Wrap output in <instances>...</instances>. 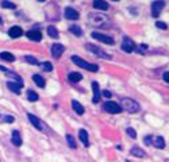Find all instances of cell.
I'll return each mask as SVG.
<instances>
[{
	"instance_id": "40",
	"label": "cell",
	"mask_w": 169,
	"mask_h": 162,
	"mask_svg": "<svg viewBox=\"0 0 169 162\" xmlns=\"http://www.w3.org/2000/svg\"><path fill=\"white\" fill-rule=\"evenodd\" d=\"M0 118H2V115H0Z\"/></svg>"
},
{
	"instance_id": "25",
	"label": "cell",
	"mask_w": 169,
	"mask_h": 162,
	"mask_svg": "<svg viewBox=\"0 0 169 162\" xmlns=\"http://www.w3.org/2000/svg\"><path fill=\"white\" fill-rule=\"evenodd\" d=\"M69 31L72 33L73 35H76V37H81V35H83V30H81L79 26H74V25L70 26L69 27Z\"/></svg>"
},
{
	"instance_id": "8",
	"label": "cell",
	"mask_w": 169,
	"mask_h": 162,
	"mask_svg": "<svg viewBox=\"0 0 169 162\" xmlns=\"http://www.w3.org/2000/svg\"><path fill=\"white\" fill-rule=\"evenodd\" d=\"M122 49H123V52H126V53H133L135 50V45H134V42L130 38L124 37L123 42H122Z\"/></svg>"
},
{
	"instance_id": "17",
	"label": "cell",
	"mask_w": 169,
	"mask_h": 162,
	"mask_svg": "<svg viewBox=\"0 0 169 162\" xmlns=\"http://www.w3.org/2000/svg\"><path fill=\"white\" fill-rule=\"evenodd\" d=\"M7 88H8L11 92H14L15 94H19L20 93V87L18 83H15V81H7Z\"/></svg>"
},
{
	"instance_id": "10",
	"label": "cell",
	"mask_w": 169,
	"mask_h": 162,
	"mask_svg": "<svg viewBox=\"0 0 169 162\" xmlns=\"http://www.w3.org/2000/svg\"><path fill=\"white\" fill-rule=\"evenodd\" d=\"M64 50H65V47H64L61 43H54L52 46V56L54 57L56 60H58L61 56H62Z\"/></svg>"
},
{
	"instance_id": "24",
	"label": "cell",
	"mask_w": 169,
	"mask_h": 162,
	"mask_svg": "<svg viewBox=\"0 0 169 162\" xmlns=\"http://www.w3.org/2000/svg\"><path fill=\"white\" fill-rule=\"evenodd\" d=\"M33 81H34V83H35L39 88H43V87H45V80H43L42 77L39 76V74H34V76H33Z\"/></svg>"
},
{
	"instance_id": "12",
	"label": "cell",
	"mask_w": 169,
	"mask_h": 162,
	"mask_svg": "<svg viewBox=\"0 0 169 162\" xmlns=\"http://www.w3.org/2000/svg\"><path fill=\"white\" fill-rule=\"evenodd\" d=\"M22 34H23V30H22V27H19V26H12L11 29L8 30V35L11 37V38H19Z\"/></svg>"
},
{
	"instance_id": "4",
	"label": "cell",
	"mask_w": 169,
	"mask_h": 162,
	"mask_svg": "<svg viewBox=\"0 0 169 162\" xmlns=\"http://www.w3.org/2000/svg\"><path fill=\"white\" fill-rule=\"evenodd\" d=\"M85 49L88 50V52H91L92 54H95V56L100 57V58L111 60V56H110V54H107L106 52H103V50H101L100 47L95 46V45H92V43H87V45H85Z\"/></svg>"
},
{
	"instance_id": "37",
	"label": "cell",
	"mask_w": 169,
	"mask_h": 162,
	"mask_svg": "<svg viewBox=\"0 0 169 162\" xmlns=\"http://www.w3.org/2000/svg\"><path fill=\"white\" fill-rule=\"evenodd\" d=\"M164 80L169 84V72H165V73H164Z\"/></svg>"
},
{
	"instance_id": "1",
	"label": "cell",
	"mask_w": 169,
	"mask_h": 162,
	"mask_svg": "<svg viewBox=\"0 0 169 162\" xmlns=\"http://www.w3.org/2000/svg\"><path fill=\"white\" fill-rule=\"evenodd\" d=\"M120 108L124 111H127V112H130V114H135L141 110L140 104H138L135 100L130 99V97H123V99L120 100Z\"/></svg>"
},
{
	"instance_id": "19",
	"label": "cell",
	"mask_w": 169,
	"mask_h": 162,
	"mask_svg": "<svg viewBox=\"0 0 169 162\" xmlns=\"http://www.w3.org/2000/svg\"><path fill=\"white\" fill-rule=\"evenodd\" d=\"M0 60H4L7 62H14L15 61V56L8 52H2L0 53Z\"/></svg>"
},
{
	"instance_id": "22",
	"label": "cell",
	"mask_w": 169,
	"mask_h": 162,
	"mask_svg": "<svg viewBox=\"0 0 169 162\" xmlns=\"http://www.w3.org/2000/svg\"><path fill=\"white\" fill-rule=\"evenodd\" d=\"M151 142H153L154 146L157 148H164L165 147V141L162 139V137H154Z\"/></svg>"
},
{
	"instance_id": "30",
	"label": "cell",
	"mask_w": 169,
	"mask_h": 162,
	"mask_svg": "<svg viewBox=\"0 0 169 162\" xmlns=\"http://www.w3.org/2000/svg\"><path fill=\"white\" fill-rule=\"evenodd\" d=\"M2 7H4V8H11V10H15L16 8V6H15V3H11V2H2Z\"/></svg>"
},
{
	"instance_id": "27",
	"label": "cell",
	"mask_w": 169,
	"mask_h": 162,
	"mask_svg": "<svg viewBox=\"0 0 169 162\" xmlns=\"http://www.w3.org/2000/svg\"><path fill=\"white\" fill-rule=\"evenodd\" d=\"M66 141H68V143H69V147H70V148H76V147H77V145H76V141H74L73 135L68 134V135H66Z\"/></svg>"
},
{
	"instance_id": "18",
	"label": "cell",
	"mask_w": 169,
	"mask_h": 162,
	"mask_svg": "<svg viewBox=\"0 0 169 162\" xmlns=\"http://www.w3.org/2000/svg\"><path fill=\"white\" fill-rule=\"evenodd\" d=\"M93 7L96 10H101V11H106L108 10V3L107 2H103V0H96V2H93Z\"/></svg>"
},
{
	"instance_id": "34",
	"label": "cell",
	"mask_w": 169,
	"mask_h": 162,
	"mask_svg": "<svg viewBox=\"0 0 169 162\" xmlns=\"http://www.w3.org/2000/svg\"><path fill=\"white\" fill-rule=\"evenodd\" d=\"M4 120L7 122V123H12V122L15 120V119H14V116H10V115H6V116H4Z\"/></svg>"
},
{
	"instance_id": "11",
	"label": "cell",
	"mask_w": 169,
	"mask_h": 162,
	"mask_svg": "<svg viewBox=\"0 0 169 162\" xmlns=\"http://www.w3.org/2000/svg\"><path fill=\"white\" fill-rule=\"evenodd\" d=\"M27 38L34 40V42H39L41 39H42V34L39 31H37V30H30V31H27Z\"/></svg>"
},
{
	"instance_id": "7",
	"label": "cell",
	"mask_w": 169,
	"mask_h": 162,
	"mask_svg": "<svg viewBox=\"0 0 169 162\" xmlns=\"http://www.w3.org/2000/svg\"><path fill=\"white\" fill-rule=\"evenodd\" d=\"M104 110L108 111L110 114H119L122 111V108L115 101H107V103H104Z\"/></svg>"
},
{
	"instance_id": "14",
	"label": "cell",
	"mask_w": 169,
	"mask_h": 162,
	"mask_svg": "<svg viewBox=\"0 0 169 162\" xmlns=\"http://www.w3.org/2000/svg\"><path fill=\"white\" fill-rule=\"evenodd\" d=\"M27 118H29V120L31 122V124L37 128V130H42V128H43L42 123H41V120H39L37 116H34L33 114H27Z\"/></svg>"
},
{
	"instance_id": "5",
	"label": "cell",
	"mask_w": 169,
	"mask_h": 162,
	"mask_svg": "<svg viewBox=\"0 0 169 162\" xmlns=\"http://www.w3.org/2000/svg\"><path fill=\"white\" fill-rule=\"evenodd\" d=\"M92 38L95 39H97L99 42H103V43H106V45H114V39L111 38V37H108V35H104V34H101V33H97V31H93L92 33Z\"/></svg>"
},
{
	"instance_id": "9",
	"label": "cell",
	"mask_w": 169,
	"mask_h": 162,
	"mask_svg": "<svg viewBox=\"0 0 169 162\" xmlns=\"http://www.w3.org/2000/svg\"><path fill=\"white\" fill-rule=\"evenodd\" d=\"M64 15H65L66 19H70V20H77L80 18L79 12H77L74 8H72V7H66L65 11H64Z\"/></svg>"
},
{
	"instance_id": "21",
	"label": "cell",
	"mask_w": 169,
	"mask_h": 162,
	"mask_svg": "<svg viewBox=\"0 0 169 162\" xmlns=\"http://www.w3.org/2000/svg\"><path fill=\"white\" fill-rule=\"evenodd\" d=\"M79 138H80V141L85 145V146L89 145V141H88V133L84 130V128H81V130L79 131Z\"/></svg>"
},
{
	"instance_id": "20",
	"label": "cell",
	"mask_w": 169,
	"mask_h": 162,
	"mask_svg": "<svg viewBox=\"0 0 169 162\" xmlns=\"http://www.w3.org/2000/svg\"><path fill=\"white\" fill-rule=\"evenodd\" d=\"M72 108H73L74 111H76L77 115H83V114H84V107L81 106V104H80L77 100H72Z\"/></svg>"
},
{
	"instance_id": "39",
	"label": "cell",
	"mask_w": 169,
	"mask_h": 162,
	"mask_svg": "<svg viewBox=\"0 0 169 162\" xmlns=\"http://www.w3.org/2000/svg\"><path fill=\"white\" fill-rule=\"evenodd\" d=\"M126 162H131V161H130V160H127V161H126Z\"/></svg>"
},
{
	"instance_id": "33",
	"label": "cell",
	"mask_w": 169,
	"mask_h": 162,
	"mask_svg": "<svg viewBox=\"0 0 169 162\" xmlns=\"http://www.w3.org/2000/svg\"><path fill=\"white\" fill-rule=\"evenodd\" d=\"M155 26H157L158 29H161V30H167L168 29V25H167V23H164V22H157V23H155Z\"/></svg>"
},
{
	"instance_id": "23",
	"label": "cell",
	"mask_w": 169,
	"mask_h": 162,
	"mask_svg": "<svg viewBox=\"0 0 169 162\" xmlns=\"http://www.w3.org/2000/svg\"><path fill=\"white\" fill-rule=\"evenodd\" d=\"M68 79H69L70 83H79V81L83 80V76H81L80 73H76V72H73V73H69V76H68Z\"/></svg>"
},
{
	"instance_id": "6",
	"label": "cell",
	"mask_w": 169,
	"mask_h": 162,
	"mask_svg": "<svg viewBox=\"0 0 169 162\" xmlns=\"http://www.w3.org/2000/svg\"><path fill=\"white\" fill-rule=\"evenodd\" d=\"M164 6H165V3L160 2V0L151 2V16H153V18H157V16L160 15V12L162 11V8H164Z\"/></svg>"
},
{
	"instance_id": "16",
	"label": "cell",
	"mask_w": 169,
	"mask_h": 162,
	"mask_svg": "<svg viewBox=\"0 0 169 162\" xmlns=\"http://www.w3.org/2000/svg\"><path fill=\"white\" fill-rule=\"evenodd\" d=\"M130 154L134 155V157H140V158L146 157V153H145V150H142L140 146H133V147H131Z\"/></svg>"
},
{
	"instance_id": "35",
	"label": "cell",
	"mask_w": 169,
	"mask_h": 162,
	"mask_svg": "<svg viewBox=\"0 0 169 162\" xmlns=\"http://www.w3.org/2000/svg\"><path fill=\"white\" fill-rule=\"evenodd\" d=\"M101 94H103L104 97H107V99H110V97H111V94H112V93H111L110 91H103V93H101Z\"/></svg>"
},
{
	"instance_id": "3",
	"label": "cell",
	"mask_w": 169,
	"mask_h": 162,
	"mask_svg": "<svg viewBox=\"0 0 169 162\" xmlns=\"http://www.w3.org/2000/svg\"><path fill=\"white\" fill-rule=\"evenodd\" d=\"M72 61L73 64H76L77 66L80 68H84V69L89 70V72H97L99 70V66L96 64H88L85 60H83L81 57H77V56H72Z\"/></svg>"
},
{
	"instance_id": "38",
	"label": "cell",
	"mask_w": 169,
	"mask_h": 162,
	"mask_svg": "<svg viewBox=\"0 0 169 162\" xmlns=\"http://www.w3.org/2000/svg\"><path fill=\"white\" fill-rule=\"evenodd\" d=\"M3 25V20H2V18H0V26H2Z\"/></svg>"
},
{
	"instance_id": "32",
	"label": "cell",
	"mask_w": 169,
	"mask_h": 162,
	"mask_svg": "<svg viewBox=\"0 0 169 162\" xmlns=\"http://www.w3.org/2000/svg\"><path fill=\"white\" fill-rule=\"evenodd\" d=\"M126 133H127L128 137H131V138H133V139H135V138H137V133H135V130H134V128L128 127L127 130H126Z\"/></svg>"
},
{
	"instance_id": "15",
	"label": "cell",
	"mask_w": 169,
	"mask_h": 162,
	"mask_svg": "<svg viewBox=\"0 0 169 162\" xmlns=\"http://www.w3.org/2000/svg\"><path fill=\"white\" fill-rule=\"evenodd\" d=\"M11 142L15 146H20L22 145V135L18 130H14L12 131V135H11Z\"/></svg>"
},
{
	"instance_id": "13",
	"label": "cell",
	"mask_w": 169,
	"mask_h": 162,
	"mask_svg": "<svg viewBox=\"0 0 169 162\" xmlns=\"http://www.w3.org/2000/svg\"><path fill=\"white\" fill-rule=\"evenodd\" d=\"M92 89H93L92 101H93V103H99V100H100V88H99L97 81H93V83H92Z\"/></svg>"
},
{
	"instance_id": "29",
	"label": "cell",
	"mask_w": 169,
	"mask_h": 162,
	"mask_svg": "<svg viewBox=\"0 0 169 162\" xmlns=\"http://www.w3.org/2000/svg\"><path fill=\"white\" fill-rule=\"evenodd\" d=\"M25 61L27 64H33V65H38V61H37L35 57H31V56H26L25 57Z\"/></svg>"
},
{
	"instance_id": "2",
	"label": "cell",
	"mask_w": 169,
	"mask_h": 162,
	"mask_svg": "<svg viewBox=\"0 0 169 162\" xmlns=\"http://www.w3.org/2000/svg\"><path fill=\"white\" fill-rule=\"evenodd\" d=\"M88 20H89V23L95 27H104V26H107V23H108V18L104 14L91 12L89 16H88Z\"/></svg>"
},
{
	"instance_id": "28",
	"label": "cell",
	"mask_w": 169,
	"mask_h": 162,
	"mask_svg": "<svg viewBox=\"0 0 169 162\" xmlns=\"http://www.w3.org/2000/svg\"><path fill=\"white\" fill-rule=\"evenodd\" d=\"M27 99H29L30 101H37L39 97H38V94L34 92V91H27Z\"/></svg>"
},
{
	"instance_id": "31",
	"label": "cell",
	"mask_w": 169,
	"mask_h": 162,
	"mask_svg": "<svg viewBox=\"0 0 169 162\" xmlns=\"http://www.w3.org/2000/svg\"><path fill=\"white\" fill-rule=\"evenodd\" d=\"M42 69L46 70V72H52V70H53V65L50 62H43L42 64Z\"/></svg>"
},
{
	"instance_id": "26",
	"label": "cell",
	"mask_w": 169,
	"mask_h": 162,
	"mask_svg": "<svg viewBox=\"0 0 169 162\" xmlns=\"http://www.w3.org/2000/svg\"><path fill=\"white\" fill-rule=\"evenodd\" d=\"M47 34H49L52 38H58V30L54 26H49L47 27Z\"/></svg>"
},
{
	"instance_id": "36",
	"label": "cell",
	"mask_w": 169,
	"mask_h": 162,
	"mask_svg": "<svg viewBox=\"0 0 169 162\" xmlns=\"http://www.w3.org/2000/svg\"><path fill=\"white\" fill-rule=\"evenodd\" d=\"M151 141H153V138H151V135H149V137L145 138V143H147V145H150L151 143Z\"/></svg>"
}]
</instances>
